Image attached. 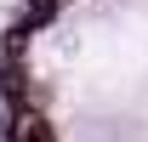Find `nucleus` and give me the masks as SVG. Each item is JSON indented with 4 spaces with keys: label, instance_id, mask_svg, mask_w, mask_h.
Masks as SVG:
<instances>
[{
    "label": "nucleus",
    "instance_id": "obj_1",
    "mask_svg": "<svg viewBox=\"0 0 148 142\" xmlns=\"http://www.w3.org/2000/svg\"><path fill=\"white\" fill-rule=\"evenodd\" d=\"M12 142H57L51 119L34 114V108H17V119H12Z\"/></svg>",
    "mask_w": 148,
    "mask_h": 142
},
{
    "label": "nucleus",
    "instance_id": "obj_2",
    "mask_svg": "<svg viewBox=\"0 0 148 142\" xmlns=\"http://www.w3.org/2000/svg\"><path fill=\"white\" fill-rule=\"evenodd\" d=\"M51 6H57V0H34V12H51Z\"/></svg>",
    "mask_w": 148,
    "mask_h": 142
}]
</instances>
